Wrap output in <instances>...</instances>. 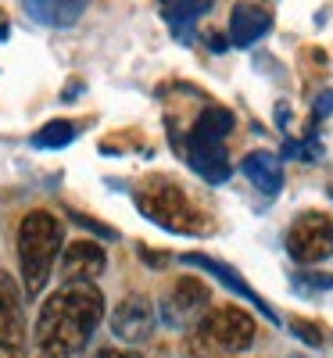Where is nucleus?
Segmentation results:
<instances>
[{
  "label": "nucleus",
  "instance_id": "nucleus-13",
  "mask_svg": "<svg viewBox=\"0 0 333 358\" xmlns=\"http://www.w3.org/2000/svg\"><path fill=\"white\" fill-rule=\"evenodd\" d=\"M269 29V11L255 4H236L229 15V40L236 47H251L262 33Z\"/></svg>",
  "mask_w": 333,
  "mask_h": 358
},
{
  "label": "nucleus",
  "instance_id": "nucleus-4",
  "mask_svg": "<svg viewBox=\"0 0 333 358\" xmlns=\"http://www.w3.org/2000/svg\"><path fill=\"white\" fill-rule=\"evenodd\" d=\"M190 355L208 358V355H240L255 344V315L240 305H215L201 315L194 330H187Z\"/></svg>",
  "mask_w": 333,
  "mask_h": 358
},
{
  "label": "nucleus",
  "instance_id": "nucleus-7",
  "mask_svg": "<svg viewBox=\"0 0 333 358\" xmlns=\"http://www.w3.org/2000/svg\"><path fill=\"white\" fill-rule=\"evenodd\" d=\"M287 251L301 265H316L333 255V219L323 212L297 215L287 229Z\"/></svg>",
  "mask_w": 333,
  "mask_h": 358
},
{
  "label": "nucleus",
  "instance_id": "nucleus-3",
  "mask_svg": "<svg viewBox=\"0 0 333 358\" xmlns=\"http://www.w3.org/2000/svg\"><path fill=\"white\" fill-rule=\"evenodd\" d=\"M133 201H136L143 219H150L155 226H162L169 233L197 236L208 226V219L201 215V208L190 201V194L179 183H172V179H165V176H147L143 183L133 190Z\"/></svg>",
  "mask_w": 333,
  "mask_h": 358
},
{
  "label": "nucleus",
  "instance_id": "nucleus-14",
  "mask_svg": "<svg viewBox=\"0 0 333 358\" xmlns=\"http://www.w3.org/2000/svg\"><path fill=\"white\" fill-rule=\"evenodd\" d=\"M233 111L229 108H219V104H211V108H204L201 115H197V122H194V129H190V136L187 140H201V143H222L229 133H233Z\"/></svg>",
  "mask_w": 333,
  "mask_h": 358
},
{
  "label": "nucleus",
  "instance_id": "nucleus-2",
  "mask_svg": "<svg viewBox=\"0 0 333 358\" xmlns=\"http://www.w3.org/2000/svg\"><path fill=\"white\" fill-rule=\"evenodd\" d=\"M65 244V229L50 212H29L18 222V265H22V290L29 301L47 290L57 251Z\"/></svg>",
  "mask_w": 333,
  "mask_h": 358
},
{
  "label": "nucleus",
  "instance_id": "nucleus-10",
  "mask_svg": "<svg viewBox=\"0 0 333 358\" xmlns=\"http://www.w3.org/2000/svg\"><path fill=\"white\" fill-rule=\"evenodd\" d=\"M187 162H190V169L201 176V179H208V183H226V179L233 176V165H229V158H226V151H222V143H201V140H187Z\"/></svg>",
  "mask_w": 333,
  "mask_h": 358
},
{
  "label": "nucleus",
  "instance_id": "nucleus-1",
  "mask_svg": "<svg viewBox=\"0 0 333 358\" xmlns=\"http://www.w3.org/2000/svg\"><path fill=\"white\" fill-rule=\"evenodd\" d=\"M104 322V294L94 283H65L40 305L33 326V358H79Z\"/></svg>",
  "mask_w": 333,
  "mask_h": 358
},
{
  "label": "nucleus",
  "instance_id": "nucleus-5",
  "mask_svg": "<svg viewBox=\"0 0 333 358\" xmlns=\"http://www.w3.org/2000/svg\"><path fill=\"white\" fill-rule=\"evenodd\" d=\"M0 358H29L25 290L8 268H0Z\"/></svg>",
  "mask_w": 333,
  "mask_h": 358
},
{
  "label": "nucleus",
  "instance_id": "nucleus-18",
  "mask_svg": "<svg viewBox=\"0 0 333 358\" xmlns=\"http://www.w3.org/2000/svg\"><path fill=\"white\" fill-rule=\"evenodd\" d=\"M294 287H301V290H326V287H333V276H326V273H316V276H294Z\"/></svg>",
  "mask_w": 333,
  "mask_h": 358
},
{
  "label": "nucleus",
  "instance_id": "nucleus-15",
  "mask_svg": "<svg viewBox=\"0 0 333 358\" xmlns=\"http://www.w3.org/2000/svg\"><path fill=\"white\" fill-rule=\"evenodd\" d=\"M183 262H194V265H201V268H204V273H211V276H219V280H222V283H226L229 290H236L240 297H248L251 305H258V312H265L269 319H276V315H272V308H269V305L262 301V297H258V294H255V290H251V287H248L244 280H240V276L233 273V268H226L222 262H215V258H208V255H183Z\"/></svg>",
  "mask_w": 333,
  "mask_h": 358
},
{
  "label": "nucleus",
  "instance_id": "nucleus-22",
  "mask_svg": "<svg viewBox=\"0 0 333 358\" xmlns=\"http://www.w3.org/2000/svg\"><path fill=\"white\" fill-rule=\"evenodd\" d=\"M94 358H133L129 351H115V348H104V351H97Z\"/></svg>",
  "mask_w": 333,
  "mask_h": 358
},
{
  "label": "nucleus",
  "instance_id": "nucleus-17",
  "mask_svg": "<svg viewBox=\"0 0 333 358\" xmlns=\"http://www.w3.org/2000/svg\"><path fill=\"white\" fill-rule=\"evenodd\" d=\"M72 140H76V126L69 118H54V122H47L33 133V147H40V151H62Z\"/></svg>",
  "mask_w": 333,
  "mask_h": 358
},
{
  "label": "nucleus",
  "instance_id": "nucleus-16",
  "mask_svg": "<svg viewBox=\"0 0 333 358\" xmlns=\"http://www.w3.org/2000/svg\"><path fill=\"white\" fill-rule=\"evenodd\" d=\"M211 8V0H169V11H165V18H169V25L176 29L179 36H190V29H194V22L204 15Z\"/></svg>",
  "mask_w": 333,
  "mask_h": 358
},
{
  "label": "nucleus",
  "instance_id": "nucleus-20",
  "mask_svg": "<svg viewBox=\"0 0 333 358\" xmlns=\"http://www.w3.org/2000/svg\"><path fill=\"white\" fill-rule=\"evenodd\" d=\"M140 258L155 262V268H165L169 265V255H158V251H150V248H140Z\"/></svg>",
  "mask_w": 333,
  "mask_h": 358
},
{
  "label": "nucleus",
  "instance_id": "nucleus-9",
  "mask_svg": "<svg viewBox=\"0 0 333 358\" xmlns=\"http://www.w3.org/2000/svg\"><path fill=\"white\" fill-rule=\"evenodd\" d=\"M108 265V255L101 244L94 241H76L65 248L62 255V265H57V276H62V283H94Z\"/></svg>",
  "mask_w": 333,
  "mask_h": 358
},
{
  "label": "nucleus",
  "instance_id": "nucleus-21",
  "mask_svg": "<svg viewBox=\"0 0 333 358\" xmlns=\"http://www.w3.org/2000/svg\"><path fill=\"white\" fill-rule=\"evenodd\" d=\"M316 115H333V90H326V94L316 101Z\"/></svg>",
  "mask_w": 333,
  "mask_h": 358
},
{
  "label": "nucleus",
  "instance_id": "nucleus-11",
  "mask_svg": "<svg viewBox=\"0 0 333 358\" xmlns=\"http://www.w3.org/2000/svg\"><path fill=\"white\" fill-rule=\"evenodd\" d=\"M25 15L47 29H69L83 18L90 0H22Z\"/></svg>",
  "mask_w": 333,
  "mask_h": 358
},
{
  "label": "nucleus",
  "instance_id": "nucleus-23",
  "mask_svg": "<svg viewBox=\"0 0 333 358\" xmlns=\"http://www.w3.org/2000/svg\"><path fill=\"white\" fill-rule=\"evenodd\" d=\"M294 358H301V355H294Z\"/></svg>",
  "mask_w": 333,
  "mask_h": 358
},
{
  "label": "nucleus",
  "instance_id": "nucleus-19",
  "mask_svg": "<svg viewBox=\"0 0 333 358\" xmlns=\"http://www.w3.org/2000/svg\"><path fill=\"white\" fill-rule=\"evenodd\" d=\"M290 330H294L297 337H305L309 344H319V341H323V334H319V330H312L309 319H294V322H290Z\"/></svg>",
  "mask_w": 333,
  "mask_h": 358
},
{
  "label": "nucleus",
  "instance_id": "nucleus-6",
  "mask_svg": "<svg viewBox=\"0 0 333 358\" xmlns=\"http://www.w3.org/2000/svg\"><path fill=\"white\" fill-rule=\"evenodd\" d=\"M208 301H211V290L197 276H179L162 297L158 319L169 330H194L201 315L208 312Z\"/></svg>",
  "mask_w": 333,
  "mask_h": 358
},
{
  "label": "nucleus",
  "instance_id": "nucleus-12",
  "mask_svg": "<svg viewBox=\"0 0 333 358\" xmlns=\"http://www.w3.org/2000/svg\"><path fill=\"white\" fill-rule=\"evenodd\" d=\"M240 172H244L262 194H280V187H283V165L272 151H251L240 162Z\"/></svg>",
  "mask_w": 333,
  "mask_h": 358
},
{
  "label": "nucleus",
  "instance_id": "nucleus-8",
  "mask_svg": "<svg viewBox=\"0 0 333 358\" xmlns=\"http://www.w3.org/2000/svg\"><path fill=\"white\" fill-rule=\"evenodd\" d=\"M158 308L150 305V297L143 294H126L122 301L115 305L111 312V334L115 341H122V344H143L150 334H155V326H158Z\"/></svg>",
  "mask_w": 333,
  "mask_h": 358
}]
</instances>
